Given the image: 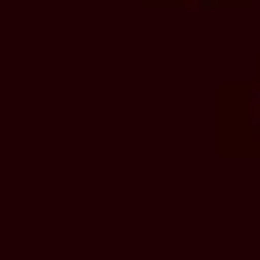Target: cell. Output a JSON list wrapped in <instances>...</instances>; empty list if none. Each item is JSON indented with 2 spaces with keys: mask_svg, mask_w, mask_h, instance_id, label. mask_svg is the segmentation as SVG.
<instances>
[{
  "mask_svg": "<svg viewBox=\"0 0 260 260\" xmlns=\"http://www.w3.org/2000/svg\"><path fill=\"white\" fill-rule=\"evenodd\" d=\"M218 151H260V59L218 92Z\"/></svg>",
  "mask_w": 260,
  "mask_h": 260,
  "instance_id": "obj_1",
  "label": "cell"
},
{
  "mask_svg": "<svg viewBox=\"0 0 260 260\" xmlns=\"http://www.w3.org/2000/svg\"><path fill=\"white\" fill-rule=\"evenodd\" d=\"M226 9H235V0H226Z\"/></svg>",
  "mask_w": 260,
  "mask_h": 260,
  "instance_id": "obj_2",
  "label": "cell"
}]
</instances>
